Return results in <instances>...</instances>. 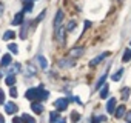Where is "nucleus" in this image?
Returning a JSON list of instances; mask_svg holds the SVG:
<instances>
[{
    "instance_id": "9d476101",
    "label": "nucleus",
    "mask_w": 131,
    "mask_h": 123,
    "mask_svg": "<svg viewBox=\"0 0 131 123\" xmlns=\"http://www.w3.org/2000/svg\"><path fill=\"white\" fill-rule=\"evenodd\" d=\"M37 61H39V66H40L42 69H46V68H48V60H46V57L37 55Z\"/></svg>"
},
{
    "instance_id": "20e7f679",
    "label": "nucleus",
    "mask_w": 131,
    "mask_h": 123,
    "mask_svg": "<svg viewBox=\"0 0 131 123\" xmlns=\"http://www.w3.org/2000/svg\"><path fill=\"white\" fill-rule=\"evenodd\" d=\"M5 112L6 114H16L17 112V105L9 102V103H5Z\"/></svg>"
},
{
    "instance_id": "473e14b6",
    "label": "nucleus",
    "mask_w": 131,
    "mask_h": 123,
    "mask_svg": "<svg viewBox=\"0 0 131 123\" xmlns=\"http://www.w3.org/2000/svg\"><path fill=\"white\" fill-rule=\"evenodd\" d=\"M65 121H67V120H65V118H59V120H57L56 123H65Z\"/></svg>"
},
{
    "instance_id": "0eeeda50",
    "label": "nucleus",
    "mask_w": 131,
    "mask_h": 123,
    "mask_svg": "<svg viewBox=\"0 0 131 123\" xmlns=\"http://www.w3.org/2000/svg\"><path fill=\"white\" fill-rule=\"evenodd\" d=\"M62 19H63V13H62V11H57L56 19H54V28H56V31H59L60 23H62Z\"/></svg>"
},
{
    "instance_id": "c85d7f7f",
    "label": "nucleus",
    "mask_w": 131,
    "mask_h": 123,
    "mask_svg": "<svg viewBox=\"0 0 131 123\" xmlns=\"http://www.w3.org/2000/svg\"><path fill=\"white\" fill-rule=\"evenodd\" d=\"M74 28H76V23H74V22H70V23H68V26H67V29H68V31H73Z\"/></svg>"
},
{
    "instance_id": "7ed1b4c3",
    "label": "nucleus",
    "mask_w": 131,
    "mask_h": 123,
    "mask_svg": "<svg viewBox=\"0 0 131 123\" xmlns=\"http://www.w3.org/2000/svg\"><path fill=\"white\" fill-rule=\"evenodd\" d=\"M105 57H108V52H102L100 55H97V57H94L91 61H90V66H96V65H99L100 61L105 58Z\"/></svg>"
},
{
    "instance_id": "bb28decb",
    "label": "nucleus",
    "mask_w": 131,
    "mask_h": 123,
    "mask_svg": "<svg viewBox=\"0 0 131 123\" xmlns=\"http://www.w3.org/2000/svg\"><path fill=\"white\" fill-rule=\"evenodd\" d=\"M79 118H80V115H79L77 112H71V121H73V123L79 121Z\"/></svg>"
},
{
    "instance_id": "393cba45",
    "label": "nucleus",
    "mask_w": 131,
    "mask_h": 123,
    "mask_svg": "<svg viewBox=\"0 0 131 123\" xmlns=\"http://www.w3.org/2000/svg\"><path fill=\"white\" fill-rule=\"evenodd\" d=\"M59 120V114L57 112H51V115H49V121L51 123H56Z\"/></svg>"
},
{
    "instance_id": "39448f33",
    "label": "nucleus",
    "mask_w": 131,
    "mask_h": 123,
    "mask_svg": "<svg viewBox=\"0 0 131 123\" xmlns=\"http://www.w3.org/2000/svg\"><path fill=\"white\" fill-rule=\"evenodd\" d=\"M73 65H74V61L71 58H62L59 61V68H71Z\"/></svg>"
},
{
    "instance_id": "7c9ffc66",
    "label": "nucleus",
    "mask_w": 131,
    "mask_h": 123,
    "mask_svg": "<svg viewBox=\"0 0 131 123\" xmlns=\"http://www.w3.org/2000/svg\"><path fill=\"white\" fill-rule=\"evenodd\" d=\"M23 120H22V117H14V120H13V123H22Z\"/></svg>"
},
{
    "instance_id": "2eb2a0df",
    "label": "nucleus",
    "mask_w": 131,
    "mask_h": 123,
    "mask_svg": "<svg viewBox=\"0 0 131 123\" xmlns=\"http://www.w3.org/2000/svg\"><path fill=\"white\" fill-rule=\"evenodd\" d=\"M22 2H23V5H25V11H26V13H29V11L32 9L34 0H22Z\"/></svg>"
},
{
    "instance_id": "6e6552de",
    "label": "nucleus",
    "mask_w": 131,
    "mask_h": 123,
    "mask_svg": "<svg viewBox=\"0 0 131 123\" xmlns=\"http://www.w3.org/2000/svg\"><path fill=\"white\" fill-rule=\"evenodd\" d=\"M82 54H83V48H82V46H77V48H74V49H71V51H70V57H71V58L80 57Z\"/></svg>"
},
{
    "instance_id": "9b49d317",
    "label": "nucleus",
    "mask_w": 131,
    "mask_h": 123,
    "mask_svg": "<svg viewBox=\"0 0 131 123\" xmlns=\"http://www.w3.org/2000/svg\"><path fill=\"white\" fill-rule=\"evenodd\" d=\"M31 109H32L36 114H42V112H43V106H42L39 102H32V103H31Z\"/></svg>"
},
{
    "instance_id": "b1692460",
    "label": "nucleus",
    "mask_w": 131,
    "mask_h": 123,
    "mask_svg": "<svg viewBox=\"0 0 131 123\" xmlns=\"http://www.w3.org/2000/svg\"><path fill=\"white\" fill-rule=\"evenodd\" d=\"M128 95H129V88H123L122 89V99L123 100H128Z\"/></svg>"
},
{
    "instance_id": "e433bc0d",
    "label": "nucleus",
    "mask_w": 131,
    "mask_h": 123,
    "mask_svg": "<svg viewBox=\"0 0 131 123\" xmlns=\"http://www.w3.org/2000/svg\"><path fill=\"white\" fill-rule=\"evenodd\" d=\"M129 45H131V42H129Z\"/></svg>"
},
{
    "instance_id": "f704fd0d",
    "label": "nucleus",
    "mask_w": 131,
    "mask_h": 123,
    "mask_svg": "<svg viewBox=\"0 0 131 123\" xmlns=\"http://www.w3.org/2000/svg\"><path fill=\"white\" fill-rule=\"evenodd\" d=\"M91 123H99V118H93V121Z\"/></svg>"
},
{
    "instance_id": "1a4fd4ad",
    "label": "nucleus",
    "mask_w": 131,
    "mask_h": 123,
    "mask_svg": "<svg viewBox=\"0 0 131 123\" xmlns=\"http://www.w3.org/2000/svg\"><path fill=\"white\" fill-rule=\"evenodd\" d=\"M106 111L108 114H114L116 112V99H110L106 103Z\"/></svg>"
},
{
    "instance_id": "c9c22d12",
    "label": "nucleus",
    "mask_w": 131,
    "mask_h": 123,
    "mask_svg": "<svg viewBox=\"0 0 131 123\" xmlns=\"http://www.w3.org/2000/svg\"><path fill=\"white\" fill-rule=\"evenodd\" d=\"M0 123H3V115H0Z\"/></svg>"
},
{
    "instance_id": "a878e982",
    "label": "nucleus",
    "mask_w": 131,
    "mask_h": 123,
    "mask_svg": "<svg viewBox=\"0 0 131 123\" xmlns=\"http://www.w3.org/2000/svg\"><path fill=\"white\" fill-rule=\"evenodd\" d=\"M8 49L11 51V54H17V52H19V48H17V45H14V43H11Z\"/></svg>"
},
{
    "instance_id": "a211bd4d",
    "label": "nucleus",
    "mask_w": 131,
    "mask_h": 123,
    "mask_svg": "<svg viewBox=\"0 0 131 123\" xmlns=\"http://www.w3.org/2000/svg\"><path fill=\"white\" fill-rule=\"evenodd\" d=\"M108 92H110V86L108 85H103V88L100 91V99H106L108 97Z\"/></svg>"
},
{
    "instance_id": "72a5a7b5",
    "label": "nucleus",
    "mask_w": 131,
    "mask_h": 123,
    "mask_svg": "<svg viewBox=\"0 0 131 123\" xmlns=\"http://www.w3.org/2000/svg\"><path fill=\"white\" fill-rule=\"evenodd\" d=\"M2 13H3V5L0 3V16H2Z\"/></svg>"
},
{
    "instance_id": "f257e3e1",
    "label": "nucleus",
    "mask_w": 131,
    "mask_h": 123,
    "mask_svg": "<svg viewBox=\"0 0 131 123\" xmlns=\"http://www.w3.org/2000/svg\"><path fill=\"white\" fill-rule=\"evenodd\" d=\"M25 95H26V99H29V100H32V102H37V100H46V99L49 97V92L45 91L43 85H40V86H37V88L28 89Z\"/></svg>"
},
{
    "instance_id": "f3484780",
    "label": "nucleus",
    "mask_w": 131,
    "mask_h": 123,
    "mask_svg": "<svg viewBox=\"0 0 131 123\" xmlns=\"http://www.w3.org/2000/svg\"><path fill=\"white\" fill-rule=\"evenodd\" d=\"M14 37H16V32H14V31H6V32L3 34V40H6V42H8V40H13Z\"/></svg>"
},
{
    "instance_id": "ddd939ff",
    "label": "nucleus",
    "mask_w": 131,
    "mask_h": 123,
    "mask_svg": "<svg viewBox=\"0 0 131 123\" xmlns=\"http://www.w3.org/2000/svg\"><path fill=\"white\" fill-rule=\"evenodd\" d=\"M125 111H126V108L122 105V106H119L117 109H116V112H114V117L116 118H122L123 115H125Z\"/></svg>"
},
{
    "instance_id": "2f4dec72",
    "label": "nucleus",
    "mask_w": 131,
    "mask_h": 123,
    "mask_svg": "<svg viewBox=\"0 0 131 123\" xmlns=\"http://www.w3.org/2000/svg\"><path fill=\"white\" fill-rule=\"evenodd\" d=\"M126 121H128V123H131V111H129V112H126Z\"/></svg>"
},
{
    "instance_id": "412c9836",
    "label": "nucleus",
    "mask_w": 131,
    "mask_h": 123,
    "mask_svg": "<svg viewBox=\"0 0 131 123\" xmlns=\"http://www.w3.org/2000/svg\"><path fill=\"white\" fill-rule=\"evenodd\" d=\"M22 120H23L25 123H36V120H34L31 115H28V114H22Z\"/></svg>"
},
{
    "instance_id": "4be33fe9",
    "label": "nucleus",
    "mask_w": 131,
    "mask_h": 123,
    "mask_svg": "<svg viewBox=\"0 0 131 123\" xmlns=\"http://www.w3.org/2000/svg\"><path fill=\"white\" fill-rule=\"evenodd\" d=\"M5 82H6V85H8V86H13V85L16 83V77H14V76H6Z\"/></svg>"
},
{
    "instance_id": "6ab92c4d",
    "label": "nucleus",
    "mask_w": 131,
    "mask_h": 123,
    "mask_svg": "<svg viewBox=\"0 0 131 123\" xmlns=\"http://www.w3.org/2000/svg\"><path fill=\"white\" fill-rule=\"evenodd\" d=\"M105 79H106V74H103L97 82H96V89H99V88H102L103 86V83H105Z\"/></svg>"
},
{
    "instance_id": "c756f323",
    "label": "nucleus",
    "mask_w": 131,
    "mask_h": 123,
    "mask_svg": "<svg viewBox=\"0 0 131 123\" xmlns=\"http://www.w3.org/2000/svg\"><path fill=\"white\" fill-rule=\"evenodd\" d=\"M9 92H11V95H13V97H17V89H16V86H11Z\"/></svg>"
},
{
    "instance_id": "423d86ee",
    "label": "nucleus",
    "mask_w": 131,
    "mask_h": 123,
    "mask_svg": "<svg viewBox=\"0 0 131 123\" xmlns=\"http://www.w3.org/2000/svg\"><path fill=\"white\" fill-rule=\"evenodd\" d=\"M0 63H2V66H11V65H13V57H11V54H9V52L5 54V55L2 57V61H0Z\"/></svg>"
},
{
    "instance_id": "dca6fc26",
    "label": "nucleus",
    "mask_w": 131,
    "mask_h": 123,
    "mask_svg": "<svg viewBox=\"0 0 131 123\" xmlns=\"http://www.w3.org/2000/svg\"><path fill=\"white\" fill-rule=\"evenodd\" d=\"M36 74V66L32 63H28L26 65V76H34Z\"/></svg>"
},
{
    "instance_id": "aec40b11",
    "label": "nucleus",
    "mask_w": 131,
    "mask_h": 123,
    "mask_svg": "<svg viewBox=\"0 0 131 123\" xmlns=\"http://www.w3.org/2000/svg\"><path fill=\"white\" fill-rule=\"evenodd\" d=\"M129 60H131V49H125L123 57H122V61H129Z\"/></svg>"
},
{
    "instance_id": "f8f14e48",
    "label": "nucleus",
    "mask_w": 131,
    "mask_h": 123,
    "mask_svg": "<svg viewBox=\"0 0 131 123\" xmlns=\"http://www.w3.org/2000/svg\"><path fill=\"white\" fill-rule=\"evenodd\" d=\"M20 69H22V66H20L19 63H13V65L9 66V72H8V74H9V76H14V74H17Z\"/></svg>"
},
{
    "instance_id": "5701e85b",
    "label": "nucleus",
    "mask_w": 131,
    "mask_h": 123,
    "mask_svg": "<svg viewBox=\"0 0 131 123\" xmlns=\"http://www.w3.org/2000/svg\"><path fill=\"white\" fill-rule=\"evenodd\" d=\"M122 74H123V69H119V71H117V72L111 77V79H113L114 82H119V80H120V77H122Z\"/></svg>"
},
{
    "instance_id": "4468645a",
    "label": "nucleus",
    "mask_w": 131,
    "mask_h": 123,
    "mask_svg": "<svg viewBox=\"0 0 131 123\" xmlns=\"http://www.w3.org/2000/svg\"><path fill=\"white\" fill-rule=\"evenodd\" d=\"M22 22H23V11H20V13L16 14V17L13 20V25H20Z\"/></svg>"
},
{
    "instance_id": "cd10ccee",
    "label": "nucleus",
    "mask_w": 131,
    "mask_h": 123,
    "mask_svg": "<svg viewBox=\"0 0 131 123\" xmlns=\"http://www.w3.org/2000/svg\"><path fill=\"white\" fill-rule=\"evenodd\" d=\"M5 103V92L3 89H0V105H3Z\"/></svg>"
},
{
    "instance_id": "f03ea898",
    "label": "nucleus",
    "mask_w": 131,
    "mask_h": 123,
    "mask_svg": "<svg viewBox=\"0 0 131 123\" xmlns=\"http://www.w3.org/2000/svg\"><path fill=\"white\" fill-rule=\"evenodd\" d=\"M68 103H70V99H59V100H56V108L59 109V111H65L68 108Z\"/></svg>"
}]
</instances>
